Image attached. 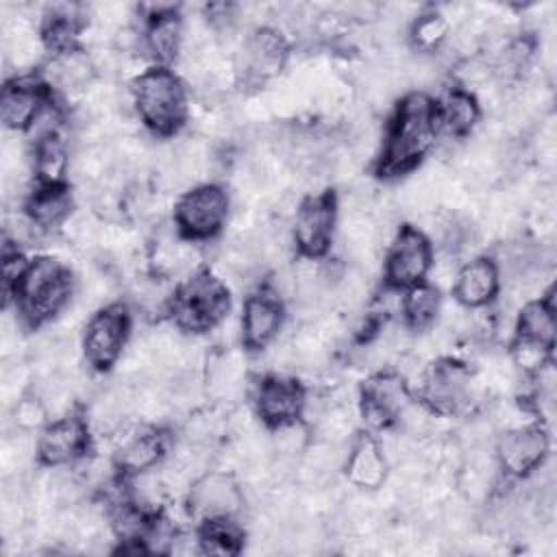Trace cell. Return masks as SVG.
<instances>
[{
    "instance_id": "1",
    "label": "cell",
    "mask_w": 557,
    "mask_h": 557,
    "mask_svg": "<svg viewBox=\"0 0 557 557\" xmlns=\"http://www.w3.org/2000/svg\"><path fill=\"white\" fill-rule=\"evenodd\" d=\"M437 135L435 102L422 91H411L396 104L376 170L383 176H398L413 170L431 150Z\"/></svg>"
},
{
    "instance_id": "2",
    "label": "cell",
    "mask_w": 557,
    "mask_h": 557,
    "mask_svg": "<svg viewBox=\"0 0 557 557\" xmlns=\"http://www.w3.org/2000/svg\"><path fill=\"white\" fill-rule=\"evenodd\" d=\"M131 98L141 124L159 137L178 133L187 120V89L165 65L144 70L133 81Z\"/></svg>"
},
{
    "instance_id": "3",
    "label": "cell",
    "mask_w": 557,
    "mask_h": 557,
    "mask_svg": "<svg viewBox=\"0 0 557 557\" xmlns=\"http://www.w3.org/2000/svg\"><path fill=\"white\" fill-rule=\"evenodd\" d=\"M74 292L70 270L52 257H35L26 263L9 298L24 322L37 326L65 309Z\"/></svg>"
},
{
    "instance_id": "4",
    "label": "cell",
    "mask_w": 557,
    "mask_h": 557,
    "mask_svg": "<svg viewBox=\"0 0 557 557\" xmlns=\"http://www.w3.org/2000/svg\"><path fill=\"white\" fill-rule=\"evenodd\" d=\"M228 305L226 285L209 270H196L176 289L170 311L178 329L200 333L218 326L226 318Z\"/></svg>"
},
{
    "instance_id": "5",
    "label": "cell",
    "mask_w": 557,
    "mask_h": 557,
    "mask_svg": "<svg viewBox=\"0 0 557 557\" xmlns=\"http://www.w3.org/2000/svg\"><path fill=\"white\" fill-rule=\"evenodd\" d=\"M228 194L215 183H202L181 194L174 207V222L181 237L189 242L213 239L228 220Z\"/></svg>"
},
{
    "instance_id": "6",
    "label": "cell",
    "mask_w": 557,
    "mask_h": 557,
    "mask_svg": "<svg viewBox=\"0 0 557 557\" xmlns=\"http://www.w3.org/2000/svg\"><path fill=\"white\" fill-rule=\"evenodd\" d=\"M431 265L433 250L429 237L416 226H403L392 237L385 255V285L409 289L424 283Z\"/></svg>"
},
{
    "instance_id": "7",
    "label": "cell",
    "mask_w": 557,
    "mask_h": 557,
    "mask_svg": "<svg viewBox=\"0 0 557 557\" xmlns=\"http://www.w3.org/2000/svg\"><path fill=\"white\" fill-rule=\"evenodd\" d=\"M131 333V315L124 305H107L96 311L83 335V355L85 361L98 370H109L122 355Z\"/></svg>"
},
{
    "instance_id": "8",
    "label": "cell",
    "mask_w": 557,
    "mask_h": 557,
    "mask_svg": "<svg viewBox=\"0 0 557 557\" xmlns=\"http://www.w3.org/2000/svg\"><path fill=\"white\" fill-rule=\"evenodd\" d=\"M335 222L337 200L331 191H320L302 200L296 209L292 228L296 250L307 259L322 257L333 242Z\"/></svg>"
},
{
    "instance_id": "9",
    "label": "cell",
    "mask_w": 557,
    "mask_h": 557,
    "mask_svg": "<svg viewBox=\"0 0 557 557\" xmlns=\"http://www.w3.org/2000/svg\"><path fill=\"white\" fill-rule=\"evenodd\" d=\"M287 52V41L276 28H255L250 35L244 37L237 52L239 81L250 87L268 83L283 70Z\"/></svg>"
},
{
    "instance_id": "10",
    "label": "cell",
    "mask_w": 557,
    "mask_h": 557,
    "mask_svg": "<svg viewBox=\"0 0 557 557\" xmlns=\"http://www.w3.org/2000/svg\"><path fill=\"white\" fill-rule=\"evenodd\" d=\"M242 487L228 472H202L191 481L187 492V509L200 524L218 518H235L242 511Z\"/></svg>"
},
{
    "instance_id": "11",
    "label": "cell",
    "mask_w": 557,
    "mask_h": 557,
    "mask_svg": "<svg viewBox=\"0 0 557 557\" xmlns=\"http://www.w3.org/2000/svg\"><path fill=\"white\" fill-rule=\"evenodd\" d=\"M422 379V403L433 413H457L472 396L470 370L455 359H440L431 363Z\"/></svg>"
},
{
    "instance_id": "12",
    "label": "cell",
    "mask_w": 557,
    "mask_h": 557,
    "mask_svg": "<svg viewBox=\"0 0 557 557\" xmlns=\"http://www.w3.org/2000/svg\"><path fill=\"white\" fill-rule=\"evenodd\" d=\"M91 426L81 411H65L44 426L37 442V457L41 463L59 468L74 463L89 448Z\"/></svg>"
},
{
    "instance_id": "13",
    "label": "cell",
    "mask_w": 557,
    "mask_h": 557,
    "mask_svg": "<svg viewBox=\"0 0 557 557\" xmlns=\"http://www.w3.org/2000/svg\"><path fill=\"white\" fill-rule=\"evenodd\" d=\"M548 455V435L540 424H518L503 433L496 446L500 470L511 479L531 476Z\"/></svg>"
},
{
    "instance_id": "14",
    "label": "cell",
    "mask_w": 557,
    "mask_h": 557,
    "mask_svg": "<svg viewBox=\"0 0 557 557\" xmlns=\"http://www.w3.org/2000/svg\"><path fill=\"white\" fill-rule=\"evenodd\" d=\"M411 403V392L403 374L376 372L370 376L361 392V416L372 429H387L398 422L400 413Z\"/></svg>"
},
{
    "instance_id": "15",
    "label": "cell",
    "mask_w": 557,
    "mask_h": 557,
    "mask_svg": "<svg viewBox=\"0 0 557 557\" xmlns=\"http://www.w3.org/2000/svg\"><path fill=\"white\" fill-rule=\"evenodd\" d=\"M255 411L268 426H281L300 420L307 409L305 387L287 376H263L255 387Z\"/></svg>"
},
{
    "instance_id": "16",
    "label": "cell",
    "mask_w": 557,
    "mask_h": 557,
    "mask_svg": "<svg viewBox=\"0 0 557 557\" xmlns=\"http://www.w3.org/2000/svg\"><path fill=\"white\" fill-rule=\"evenodd\" d=\"M283 300L270 287H261L250 294L242 311V342L250 350L265 348L283 326Z\"/></svg>"
},
{
    "instance_id": "17",
    "label": "cell",
    "mask_w": 557,
    "mask_h": 557,
    "mask_svg": "<svg viewBox=\"0 0 557 557\" xmlns=\"http://www.w3.org/2000/svg\"><path fill=\"white\" fill-rule=\"evenodd\" d=\"M48 104L46 87L33 78H13L0 96V117L9 131H28Z\"/></svg>"
},
{
    "instance_id": "18",
    "label": "cell",
    "mask_w": 557,
    "mask_h": 557,
    "mask_svg": "<svg viewBox=\"0 0 557 557\" xmlns=\"http://www.w3.org/2000/svg\"><path fill=\"white\" fill-rule=\"evenodd\" d=\"M500 287V270L494 259L474 257L466 261L455 274V300L466 309H481L490 305Z\"/></svg>"
},
{
    "instance_id": "19",
    "label": "cell",
    "mask_w": 557,
    "mask_h": 557,
    "mask_svg": "<svg viewBox=\"0 0 557 557\" xmlns=\"http://www.w3.org/2000/svg\"><path fill=\"white\" fill-rule=\"evenodd\" d=\"M165 435L154 429H135L122 435L115 453L113 463L122 474H139L146 470L157 468L161 457L165 455Z\"/></svg>"
},
{
    "instance_id": "20",
    "label": "cell",
    "mask_w": 557,
    "mask_h": 557,
    "mask_svg": "<svg viewBox=\"0 0 557 557\" xmlns=\"http://www.w3.org/2000/svg\"><path fill=\"white\" fill-rule=\"evenodd\" d=\"M146 15V28H144V48L146 52L159 61L168 63L172 61L183 44V24L174 7H148Z\"/></svg>"
},
{
    "instance_id": "21",
    "label": "cell",
    "mask_w": 557,
    "mask_h": 557,
    "mask_svg": "<svg viewBox=\"0 0 557 557\" xmlns=\"http://www.w3.org/2000/svg\"><path fill=\"white\" fill-rule=\"evenodd\" d=\"M481 115L479 102L470 89L455 87L444 94L440 102H435V122L437 131L453 139H461L472 133Z\"/></svg>"
},
{
    "instance_id": "22",
    "label": "cell",
    "mask_w": 557,
    "mask_h": 557,
    "mask_svg": "<svg viewBox=\"0 0 557 557\" xmlns=\"http://www.w3.org/2000/svg\"><path fill=\"white\" fill-rule=\"evenodd\" d=\"M344 470H346V476L352 485L363 487V490L379 487L385 481V474H387L385 448L368 435L359 437L348 448Z\"/></svg>"
},
{
    "instance_id": "23",
    "label": "cell",
    "mask_w": 557,
    "mask_h": 557,
    "mask_svg": "<svg viewBox=\"0 0 557 557\" xmlns=\"http://www.w3.org/2000/svg\"><path fill=\"white\" fill-rule=\"evenodd\" d=\"M72 213V194L65 185H39L26 198V218L37 231L61 226Z\"/></svg>"
},
{
    "instance_id": "24",
    "label": "cell",
    "mask_w": 557,
    "mask_h": 557,
    "mask_svg": "<svg viewBox=\"0 0 557 557\" xmlns=\"http://www.w3.org/2000/svg\"><path fill=\"white\" fill-rule=\"evenodd\" d=\"M94 74H96L94 59L87 52L74 48V50L52 54L50 63L46 65V85L61 91H76L87 87Z\"/></svg>"
},
{
    "instance_id": "25",
    "label": "cell",
    "mask_w": 557,
    "mask_h": 557,
    "mask_svg": "<svg viewBox=\"0 0 557 557\" xmlns=\"http://www.w3.org/2000/svg\"><path fill=\"white\" fill-rule=\"evenodd\" d=\"M557 333V320H555V305H553V289L540 298L527 302L518 318H516V337L535 342L544 348L553 350Z\"/></svg>"
},
{
    "instance_id": "26",
    "label": "cell",
    "mask_w": 557,
    "mask_h": 557,
    "mask_svg": "<svg viewBox=\"0 0 557 557\" xmlns=\"http://www.w3.org/2000/svg\"><path fill=\"white\" fill-rule=\"evenodd\" d=\"M33 172L39 185H63V178L70 168L67 146L59 135H50L33 144Z\"/></svg>"
},
{
    "instance_id": "27",
    "label": "cell",
    "mask_w": 557,
    "mask_h": 557,
    "mask_svg": "<svg viewBox=\"0 0 557 557\" xmlns=\"http://www.w3.org/2000/svg\"><path fill=\"white\" fill-rule=\"evenodd\" d=\"M440 313V292L429 283H418L403 294V322L407 329H424Z\"/></svg>"
},
{
    "instance_id": "28",
    "label": "cell",
    "mask_w": 557,
    "mask_h": 557,
    "mask_svg": "<svg viewBox=\"0 0 557 557\" xmlns=\"http://www.w3.org/2000/svg\"><path fill=\"white\" fill-rule=\"evenodd\" d=\"M242 529L235 524V518H218L202 522L198 531L200 553L209 555H235L242 550Z\"/></svg>"
},
{
    "instance_id": "29",
    "label": "cell",
    "mask_w": 557,
    "mask_h": 557,
    "mask_svg": "<svg viewBox=\"0 0 557 557\" xmlns=\"http://www.w3.org/2000/svg\"><path fill=\"white\" fill-rule=\"evenodd\" d=\"M409 35H411V41L418 50L435 52L446 41L448 20L440 11H424L413 20V24L409 28Z\"/></svg>"
},
{
    "instance_id": "30",
    "label": "cell",
    "mask_w": 557,
    "mask_h": 557,
    "mask_svg": "<svg viewBox=\"0 0 557 557\" xmlns=\"http://www.w3.org/2000/svg\"><path fill=\"white\" fill-rule=\"evenodd\" d=\"M550 348H544L535 342H527V339H518L513 342V363L518 368H522L527 374L540 370L544 363H548L550 359Z\"/></svg>"
},
{
    "instance_id": "31",
    "label": "cell",
    "mask_w": 557,
    "mask_h": 557,
    "mask_svg": "<svg viewBox=\"0 0 557 557\" xmlns=\"http://www.w3.org/2000/svg\"><path fill=\"white\" fill-rule=\"evenodd\" d=\"M48 407L39 396H24L15 405V424L22 431H33L39 429L46 422Z\"/></svg>"
}]
</instances>
